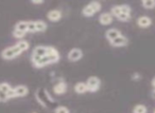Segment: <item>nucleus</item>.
<instances>
[{"label": "nucleus", "instance_id": "nucleus-4", "mask_svg": "<svg viewBox=\"0 0 155 113\" xmlns=\"http://www.w3.org/2000/svg\"><path fill=\"white\" fill-rule=\"evenodd\" d=\"M132 8L129 5H117L112 7L110 9V14L113 16H118L119 14H127V15H131Z\"/></svg>", "mask_w": 155, "mask_h": 113}, {"label": "nucleus", "instance_id": "nucleus-10", "mask_svg": "<svg viewBox=\"0 0 155 113\" xmlns=\"http://www.w3.org/2000/svg\"><path fill=\"white\" fill-rule=\"evenodd\" d=\"M113 20H114V16L110 13H107V12L102 13L99 16V22L102 26H110V24H112Z\"/></svg>", "mask_w": 155, "mask_h": 113}, {"label": "nucleus", "instance_id": "nucleus-31", "mask_svg": "<svg viewBox=\"0 0 155 113\" xmlns=\"http://www.w3.org/2000/svg\"><path fill=\"white\" fill-rule=\"evenodd\" d=\"M152 86H153V88H154V89H155V77L152 79Z\"/></svg>", "mask_w": 155, "mask_h": 113}, {"label": "nucleus", "instance_id": "nucleus-14", "mask_svg": "<svg viewBox=\"0 0 155 113\" xmlns=\"http://www.w3.org/2000/svg\"><path fill=\"white\" fill-rule=\"evenodd\" d=\"M121 34H122V33H121L118 29L110 28L105 32V37H106V39H107L108 41H112V40H114L115 38H117L118 36H120Z\"/></svg>", "mask_w": 155, "mask_h": 113}, {"label": "nucleus", "instance_id": "nucleus-7", "mask_svg": "<svg viewBox=\"0 0 155 113\" xmlns=\"http://www.w3.org/2000/svg\"><path fill=\"white\" fill-rule=\"evenodd\" d=\"M110 46L114 48H122V47H125V46L129 45V38L124 35L121 34L120 36H118L117 38H115L114 40L110 41Z\"/></svg>", "mask_w": 155, "mask_h": 113}, {"label": "nucleus", "instance_id": "nucleus-33", "mask_svg": "<svg viewBox=\"0 0 155 113\" xmlns=\"http://www.w3.org/2000/svg\"><path fill=\"white\" fill-rule=\"evenodd\" d=\"M154 113H155V110H154Z\"/></svg>", "mask_w": 155, "mask_h": 113}, {"label": "nucleus", "instance_id": "nucleus-11", "mask_svg": "<svg viewBox=\"0 0 155 113\" xmlns=\"http://www.w3.org/2000/svg\"><path fill=\"white\" fill-rule=\"evenodd\" d=\"M137 26L141 29H147L150 28L152 26V19H151L149 16H140L139 18L137 19Z\"/></svg>", "mask_w": 155, "mask_h": 113}, {"label": "nucleus", "instance_id": "nucleus-3", "mask_svg": "<svg viewBox=\"0 0 155 113\" xmlns=\"http://www.w3.org/2000/svg\"><path fill=\"white\" fill-rule=\"evenodd\" d=\"M86 86H87V91L91 92V93H95L101 87V80H100L99 77L97 76H91L88 77L86 81Z\"/></svg>", "mask_w": 155, "mask_h": 113}, {"label": "nucleus", "instance_id": "nucleus-34", "mask_svg": "<svg viewBox=\"0 0 155 113\" xmlns=\"http://www.w3.org/2000/svg\"><path fill=\"white\" fill-rule=\"evenodd\" d=\"M154 93H155V91H154Z\"/></svg>", "mask_w": 155, "mask_h": 113}, {"label": "nucleus", "instance_id": "nucleus-27", "mask_svg": "<svg viewBox=\"0 0 155 113\" xmlns=\"http://www.w3.org/2000/svg\"><path fill=\"white\" fill-rule=\"evenodd\" d=\"M8 99H9V98H8L7 94L3 93L2 91H0V102H5Z\"/></svg>", "mask_w": 155, "mask_h": 113}, {"label": "nucleus", "instance_id": "nucleus-18", "mask_svg": "<svg viewBox=\"0 0 155 113\" xmlns=\"http://www.w3.org/2000/svg\"><path fill=\"white\" fill-rule=\"evenodd\" d=\"M35 22V29H36V32H45L47 30L48 26L44 20H36Z\"/></svg>", "mask_w": 155, "mask_h": 113}, {"label": "nucleus", "instance_id": "nucleus-2", "mask_svg": "<svg viewBox=\"0 0 155 113\" xmlns=\"http://www.w3.org/2000/svg\"><path fill=\"white\" fill-rule=\"evenodd\" d=\"M22 52L19 50V48L17 47L16 45L12 46V47H9V48H5V50H2L1 52V57L5 60H11L13 58L17 57L18 55H20Z\"/></svg>", "mask_w": 155, "mask_h": 113}, {"label": "nucleus", "instance_id": "nucleus-15", "mask_svg": "<svg viewBox=\"0 0 155 113\" xmlns=\"http://www.w3.org/2000/svg\"><path fill=\"white\" fill-rule=\"evenodd\" d=\"M14 91H15L16 97H24V96L28 95V93H29L28 87H27V86H25V85L16 86V87L14 88Z\"/></svg>", "mask_w": 155, "mask_h": 113}, {"label": "nucleus", "instance_id": "nucleus-17", "mask_svg": "<svg viewBox=\"0 0 155 113\" xmlns=\"http://www.w3.org/2000/svg\"><path fill=\"white\" fill-rule=\"evenodd\" d=\"M27 29H28V21H24V20H21V21H18L17 24H15L14 30H17V31H20V32L27 33L28 32Z\"/></svg>", "mask_w": 155, "mask_h": 113}, {"label": "nucleus", "instance_id": "nucleus-23", "mask_svg": "<svg viewBox=\"0 0 155 113\" xmlns=\"http://www.w3.org/2000/svg\"><path fill=\"white\" fill-rule=\"evenodd\" d=\"M116 18L119 20V21L127 22L131 19V15H127V14H119L118 16H116Z\"/></svg>", "mask_w": 155, "mask_h": 113}, {"label": "nucleus", "instance_id": "nucleus-12", "mask_svg": "<svg viewBox=\"0 0 155 113\" xmlns=\"http://www.w3.org/2000/svg\"><path fill=\"white\" fill-rule=\"evenodd\" d=\"M47 18L52 22L60 21L62 19V12L60 10H51L47 13Z\"/></svg>", "mask_w": 155, "mask_h": 113}, {"label": "nucleus", "instance_id": "nucleus-29", "mask_svg": "<svg viewBox=\"0 0 155 113\" xmlns=\"http://www.w3.org/2000/svg\"><path fill=\"white\" fill-rule=\"evenodd\" d=\"M141 77H140V74H138V73H135V74L133 75V77H132V79H134V80H137V79H140Z\"/></svg>", "mask_w": 155, "mask_h": 113}, {"label": "nucleus", "instance_id": "nucleus-32", "mask_svg": "<svg viewBox=\"0 0 155 113\" xmlns=\"http://www.w3.org/2000/svg\"><path fill=\"white\" fill-rule=\"evenodd\" d=\"M33 113H36V112H33Z\"/></svg>", "mask_w": 155, "mask_h": 113}, {"label": "nucleus", "instance_id": "nucleus-20", "mask_svg": "<svg viewBox=\"0 0 155 113\" xmlns=\"http://www.w3.org/2000/svg\"><path fill=\"white\" fill-rule=\"evenodd\" d=\"M133 113H148V108L144 105L138 104L133 108Z\"/></svg>", "mask_w": 155, "mask_h": 113}, {"label": "nucleus", "instance_id": "nucleus-30", "mask_svg": "<svg viewBox=\"0 0 155 113\" xmlns=\"http://www.w3.org/2000/svg\"><path fill=\"white\" fill-rule=\"evenodd\" d=\"M32 3H33V5H43L44 1H43V0H37V1H36V0H33Z\"/></svg>", "mask_w": 155, "mask_h": 113}, {"label": "nucleus", "instance_id": "nucleus-25", "mask_svg": "<svg viewBox=\"0 0 155 113\" xmlns=\"http://www.w3.org/2000/svg\"><path fill=\"white\" fill-rule=\"evenodd\" d=\"M26 34H27V33L20 32V31H17V30H14L13 31V36L15 37V38H18V39L24 38V37L26 36Z\"/></svg>", "mask_w": 155, "mask_h": 113}, {"label": "nucleus", "instance_id": "nucleus-24", "mask_svg": "<svg viewBox=\"0 0 155 113\" xmlns=\"http://www.w3.org/2000/svg\"><path fill=\"white\" fill-rule=\"evenodd\" d=\"M54 113H70V111H69V109L67 108V107L58 106V107H56V108H55Z\"/></svg>", "mask_w": 155, "mask_h": 113}, {"label": "nucleus", "instance_id": "nucleus-5", "mask_svg": "<svg viewBox=\"0 0 155 113\" xmlns=\"http://www.w3.org/2000/svg\"><path fill=\"white\" fill-rule=\"evenodd\" d=\"M46 55H47V46H37L33 49L32 55H31V61L33 62Z\"/></svg>", "mask_w": 155, "mask_h": 113}, {"label": "nucleus", "instance_id": "nucleus-22", "mask_svg": "<svg viewBox=\"0 0 155 113\" xmlns=\"http://www.w3.org/2000/svg\"><path fill=\"white\" fill-rule=\"evenodd\" d=\"M11 88L12 87L10 86V83H0V91H2L3 93H5V94L11 90Z\"/></svg>", "mask_w": 155, "mask_h": 113}, {"label": "nucleus", "instance_id": "nucleus-9", "mask_svg": "<svg viewBox=\"0 0 155 113\" xmlns=\"http://www.w3.org/2000/svg\"><path fill=\"white\" fill-rule=\"evenodd\" d=\"M47 56H49V57L51 58L54 64L58 62V60H60V58H61V55H60V53H58V51L54 47H52V46H47Z\"/></svg>", "mask_w": 155, "mask_h": 113}, {"label": "nucleus", "instance_id": "nucleus-6", "mask_svg": "<svg viewBox=\"0 0 155 113\" xmlns=\"http://www.w3.org/2000/svg\"><path fill=\"white\" fill-rule=\"evenodd\" d=\"M83 57V51L79 48H73L67 54V58H68L69 61L71 62H75L81 60Z\"/></svg>", "mask_w": 155, "mask_h": 113}, {"label": "nucleus", "instance_id": "nucleus-1", "mask_svg": "<svg viewBox=\"0 0 155 113\" xmlns=\"http://www.w3.org/2000/svg\"><path fill=\"white\" fill-rule=\"evenodd\" d=\"M100 10H101V3L98 1H91L82 9V14L85 17H93Z\"/></svg>", "mask_w": 155, "mask_h": 113}, {"label": "nucleus", "instance_id": "nucleus-28", "mask_svg": "<svg viewBox=\"0 0 155 113\" xmlns=\"http://www.w3.org/2000/svg\"><path fill=\"white\" fill-rule=\"evenodd\" d=\"M7 95H8V98H15L16 97V95H15V91H14V88H11V90H10L9 92L7 93Z\"/></svg>", "mask_w": 155, "mask_h": 113}, {"label": "nucleus", "instance_id": "nucleus-21", "mask_svg": "<svg viewBox=\"0 0 155 113\" xmlns=\"http://www.w3.org/2000/svg\"><path fill=\"white\" fill-rule=\"evenodd\" d=\"M141 5L147 10H153L155 8V0H143Z\"/></svg>", "mask_w": 155, "mask_h": 113}, {"label": "nucleus", "instance_id": "nucleus-13", "mask_svg": "<svg viewBox=\"0 0 155 113\" xmlns=\"http://www.w3.org/2000/svg\"><path fill=\"white\" fill-rule=\"evenodd\" d=\"M67 83H64V81H60L56 85H54L53 87V92L56 95H62V94H65L67 92Z\"/></svg>", "mask_w": 155, "mask_h": 113}, {"label": "nucleus", "instance_id": "nucleus-19", "mask_svg": "<svg viewBox=\"0 0 155 113\" xmlns=\"http://www.w3.org/2000/svg\"><path fill=\"white\" fill-rule=\"evenodd\" d=\"M16 46L19 48V50L21 52L27 51V50H29V48H30V43H29V41H27V40H19L17 43H16Z\"/></svg>", "mask_w": 155, "mask_h": 113}, {"label": "nucleus", "instance_id": "nucleus-26", "mask_svg": "<svg viewBox=\"0 0 155 113\" xmlns=\"http://www.w3.org/2000/svg\"><path fill=\"white\" fill-rule=\"evenodd\" d=\"M28 32H36V29H35V22L34 21H28Z\"/></svg>", "mask_w": 155, "mask_h": 113}, {"label": "nucleus", "instance_id": "nucleus-8", "mask_svg": "<svg viewBox=\"0 0 155 113\" xmlns=\"http://www.w3.org/2000/svg\"><path fill=\"white\" fill-rule=\"evenodd\" d=\"M32 64H33V66H34L35 68L41 69V68H44V67L48 66V64H54V62L52 61V59L49 57V56L46 55V56H44V57H41V58H39V59H37V60H35V61H33Z\"/></svg>", "mask_w": 155, "mask_h": 113}, {"label": "nucleus", "instance_id": "nucleus-16", "mask_svg": "<svg viewBox=\"0 0 155 113\" xmlns=\"http://www.w3.org/2000/svg\"><path fill=\"white\" fill-rule=\"evenodd\" d=\"M74 91L75 93L78 94H84L86 93L87 91V86H86V83L84 81H79L74 85Z\"/></svg>", "mask_w": 155, "mask_h": 113}]
</instances>
